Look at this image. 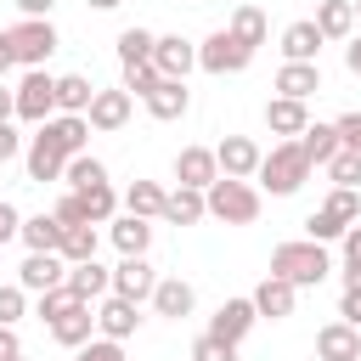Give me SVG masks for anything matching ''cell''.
Instances as JSON below:
<instances>
[{"label":"cell","mask_w":361,"mask_h":361,"mask_svg":"<svg viewBox=\"0 0 361 361\" xmlns=\"http://www.w3.org/2000/svg\"><path fill=\"white\" fill-rule=\"evenodd\" d=\"M135 327H141V316H135V305H130V299H118V293L96 299V333H102V338H118V344H124Z\"/></svg>","instance_id":"cell-13"},{"label":"cell","mask_w":361,"mask_h":361,"mask_svg":"<svg viewBox=\"0 0 361 361\" xmlns=\"http://www.w3.org/2000/svg\"><path fill=\"white\" fill-rule=\"evenodd\" d=\"M152 288H158V271L147 265V254H124V259L113 265V293H118V299L141 305V299H152Z\"/></svg>","instance_id":"cell-7"},{"label":"cell","mask_w":361,"mask_h":361,"mask_svg":"<svg viewBox=\"0 0 361 361\" xmlns=\"http://www.w3.org/2000/svg\"><path fill=\"white\" fill-rule=\"evenodd\" d=\"M355 23H361V0H355Z\"/></svg>","instance_id":"cell-58"},{"label":"cell","mask_w":361,"mask_h":361,"mask_svg":"<svg viewBox=\"0 0 361 361\" xmlns=\"http://www.w3.org/2000/svg\"><path fill=\"white\" fill-rule=\"evenodd\" d=\"M17 231H23V214H17L11 203H0V248H6V243H11Z\"/></svg>","instance_id":"cell-50"},{"label":"cell","mask_w":361,"mask_h":361,"mask_svg":"<svg viewBox=\"0 0 361 361\" xmlns=\"http://www.w3.org/2000/svg\"><path fill=\"white\" fill-rule=\"evenodd\" d=\"M11 68H17V51H11V34H6V28H0V79H6V73H11Z\"/></svg>","instance_id":"cell-54"},{"label":"cell","mask_w":361,"mask_h":361,"mask_svg":"<svg viewBox=\"0 0 361 361\" xmlns=\"http://www.w3.org/2000/svg\"><path fill=\"white\" fill-rule=\"evenodd\" d=\"M62 175H68V158H62L45 135H34V141H28V180L45 186V180H62Z\"/></svg>","instance_id":"cell-28"},{"label":"cell","mask_w":361,"mask_h":361,"mask_svg":"<svg viewBox=\"0 0 361 361\" xmlns=\"http://www.w3.org/2000/svg\"><path fill=\"white\" fill-rule=\"evenodd\" d=\"M214 158H220V175H231V180H254L265 152H259L248 135H226V141L214 147Z\"/></svg>","instance_id":"cell-12"},{"label":"cell","mask_w":361,"mask_h":361,"mask_svg":"<svg viewBox=\"0 0 361 361\" xmlns=\"http://www.w3.org/2000/svg\"><path fill=\"white\" fill-rule=\"evenodd\" d=\"M164 203H169V192L158 180H130V192H124V214H135V220H164Z\"/></svg>","instance_id":"cell-25"},{"label":"cell","mask_w":361,"mask_h":361,"mask_svg":"<svg viewBox=\"0 0 361 361\" xmlns=\"http://www.w3.org/2000/svg\"><path fill=\"white\" fill-rule=\"evenodd\" d=\"M192 361H237V344H226V338L203 333V338L192 344Z\"/></svg>","instance_id":"cell-44"},{"label":"cell","mask_w":361,"mask_h":361,"mask_svg":"<svg viewBox=\"0 0 361 361\" xmlns=\"http://www.w3.org/2000/svg\"><path fill=\"white\" fill-rule=\"evenodd\" d=\"M327 271H333L327 243L299 237V243H276V248H271V276H282V282H293V288H316Z\"/></svg>","instance_id":"cell-1"},{"label":"cell","mask_w":361,"mask_h":361,"mask_svg":"<svg viewBox=\"0 0 361 361\" xmlns=\"http://www.w3.org/2000/svg\"><path fill=\"white\" fill-rule=\"evenodd\" d=\"M23 293H28V288H0V327H17V316L28 310Z\"/></svg>","instance_id":"cell-46"},{"label":"cell","mask_w":361,"mask_h":361,"mask_svg":"<svg viewBox=\"0 0 361 361\" xmlns=\"http://www.w3.org/2000/svg\"><path fill=\"white\" fill-rule=\"evenodd\" d=\"M338 135H344L350 152H361V113H344V118H338Z\"/></svg>","instance_id":"cell-49"},{"label":"cell","mask_w":361,"mask_h":361,"mask_svg":"<svg viewBox=\"0 0 361 361\" xmlns=\"http://www.w3.org/2000/svg\"><path fill=\"white\" fill-rule=\"evenodd\" d=\"M344 231H350V226H338V220H333L327 209H316V214H305V237H310V243H338Z\"/></svg>","instance_id":"cell-42"},{"label":"cell","mask_w":361,"mask_h":361,"mask_svg":"<svg viewBox=\"0 0 361 361\" xmlns=\"http://www.w3.org/2000/svg\"><path fill=\"white\" fill-rule=\"evenodd\" d=\"M17 361H28V355H17Z\"/></svg>","instance_id":"cell-59"},{"label":"cell","mask_w":361,"mask_h":361,"mask_svg":"<svg viewBox=\"0 0 361 361\" xmlns=\"http://www.w3.org/2000/svg\"><path fill=\"white\" fill-rule=\"evenodd\" d=\"M231 34H237L248 51H259V45H265V11H259V6H237V11H231Z\"/></svg>","instance_id":"cell-33"},{"label":"cell","mask_w":361,"mask_h":361,"mask_svg":"<svg viewBox=\"0 0 361 361\" xmlns=\"http://www.w3.org/2000/svg\"><path fill=\"white\" fill-rule=\"evenodd\" d=\"M299 147H305V158H310V164H322V169H327V164H333V152L344 147V135H338V124H310V130L299 135Z\"/></svg>","instance_id":"cell-31"},{"label":"cell","mask_w":361,"mask_h":361,"mask_svg":"<svg viewBox=\"0 0 361 361\" xmlns=\"http://www.w3.org/2000/svg\"><path fill=\"white\" fill-rule=\"evenodd\" d=\"M39 135H45L62 158H79L85 141H90V118H85V113H56L51 124H39Z\"/></svg>","instance_id":"cell-11"},{"label":"cell","mask_w":361,"mask_h":361,"mask_svg":"<svg viewBox=\"0 0 361 361\" xmlns=\"http://www.w3.org/2000/svg\"><path fill=\"white\" fill-rule=\"evenodd\" d=\"M327 180H333V186H361V152L338 147V152H333V164H327Z\"/></svg>","instance_id":"cell-40"},{"label":"cell","mask_w":361,"mask_h":361,"mask_svg":"<svg viewBox=\"0 0 361 361\" xmlns=\"http://www.w3.org/2000/svg\"><path fill=\"white\" fill-rule=\"evenodd\" d=\"M192 305H197L192 282H180V276H158V288H152V310H158V316L180 322V316H192Z\"/></svg>","instance_id":"cell-20"},{"label":"cell","mask_w":361,"mask_h":361,"mask_svg":"<svg viewBox=\"0 0 361 361\" xmlns=\"http://www.w3.org/2000/svg\"><path fill=\"white\" fill-rule=\"evenodd\" d=\"M147 243H152V220H135V214L113 220V248L118 254H147Z\"/></svg>","instance_id":"cell-32"},{"label":"cell","mask_w":361,"mask_h":361,"mask_svg":"<svg viewBox=\"0 0 361 361\" xmlns=\"http://www.w3.org/2000/svg\"><path fill=\"white\" fill-rule=\"evenodd\" d=\"M322 209H327L338 226H355V220H361V192H355V186H333Z\"/></svg>","instance_id":"cell-38"},{"label":"cell","mask_w":361,"mask_h":361,"mask_svg":"<svg viewBox=\"0 0 361 361\" xmlns=\"http://www.w3.org/2000/svg\"><path fill=\"white\" fill-rule=\"evenodd\" d=\"M203 197H209V214H214V220H226V226H254V220H259V192H254L248 180L220 175Z\"/></svg>","instance_id":"cell-3"},{"label":"cell","mask_w":361,"mask_h":361,"mask_svg":"<svg viewBox=\"0 0 361 361\" xmlns=\"http://www.w3.org/2000/svg\"><path fill=\"white\" fill-rule=\"evenodd\" d=\"M186 107H192V90H186L180 79H164V85L147 96V113H152V118H164V124L186 118Z\"/></svg>","instance_id":"cell-24"},{"label":"cell","mask_w":361,"mask_h":361,"mask_svg":"<svg viewBox=\"0 0 361 361\" xmlns=\"http://www.w3.org/2000/svg\"><path fill=\"white\" fill-rule=\"evenodd\" d=\"M338 243H344V271L338 276H344V288H361V226H350Z\"/></svg>","instance_id":"cell-41"},{"label":"cell","mask_w":361,"mask_h":361,"mask_svg":"<svg viewBox=\"0 0 361 361\" xmlns=\"http://www.w3.org/2000/svg\"><path fill=\"white\" fill-rule=\"evenodd\" d=\"M248 62H254V51H248L231 28H214V34L197 45V68H203V73H243Z\"/></svg>","instance_id":"cell-6"},{"label":"cell","mask_w":361,"mask_h":361,"mask_svg":"<svg viewBox=\"0 0 361 361\" xmlns=\"http://www.w3.org/2000/svg\"><path fill=\"white\" fill-rule=\"evenodd\" d=\"M73 361H124V344H118V338H90Z\"/></svg>","instance_id":"cell-47"},{"label":"cell","mask_w":361,"mask_h":361,"mask_svg":"<svg viewBox=\"0 0 361 361\" xmlns=\"http://www.w3.org/2000/svg\"><path fill=\"white\" fill-rule=\"evenodd\" d=\"M90 333H96V305H73L62 322H51V338H56L62 350H85Z\"/></svg>","instance_id":"cell-22"},{"label":"cell","mask_w":361,"mask_h":361,"mask_svg":"<svg viewBox=\"0 0 361 361\" xmlns=\"http://www.w3.org/2000/svg\"><path fill=\"white\" fill-rule=\"evenodd\" d=\"M203 214H209V197L192 192V186H175L169 203H164V220H169V226H197Z\"/></svg>","instance_id":"cell-29"},{"label":"cell","mask_w":361,"mask_h":361,"mask_svg":"<svg viewBox=\"0 0 361 361\" xmlns=\"http://www.w3.org/2000/svg\"><path fill=\"white\" fill-rule=\"evenodd\" d=\"M322 90V68L316 62H282V73H276V96H288V102H310Z\"/></svg>","instance_id":"cell-19"},{"label":"cell","mask_w":361,"mask_h":361,"mask_svg":"<svg viewBox=\"0 0 361 361\" xmlns=\"http://www.w3.org/2000/svg\"><path fill=\"white\" fill-rule=\"evenodd\" d=\"M17 118L23 124H51L56 118V79L45 68H28L17 85Z\"/></svg>","instance_id":"cell-4"},{"label":"cell","mask_w":361,"mask_h":361,"mask_svg":"<svg viewBox=\"0 0 361 361\" xmlns=\"http://www.w3.org/2000/svg\"><path fill=\"white\" fill-rule=\"evenodd\" d=\"M23 355V344H17V333L11 327H0V361H17Z\"/></svg>","instance_id":"cell-53"},{"label":"cell","mask_w":361,"mask_h":361,"mask_svg":"<svg viewBox=\"0 0 361 361\" xmlns=\"http://www.w3.org/2000/svg\"><path fill=\"white\" fill-rule=\"evenodd\" d=\"M175 180L192 186V192H209V186L220 180V158H214V147H180V152H175Z\"/></svg>","instance_id":"cell-8"},{"label":"cell","mask_w":361,"mask_h":361,"mask_svg":"<svg viewBox=\"0 0 361 361\" xmlns=\"http://www.w3.org/2000/svg\"><path fill=\"white\" fill-rule=\"evenodd\" d=\"M17 152H23V135H17V130H11V118H6V124H0V164H6V158H17Z\"/></svg>","instance_id":"cell-51"},{"label":"cell","mask_w":361,"mask_h":361,"mask_svg":"<svg viewBox=\"0 0 361 361\" xmlns=\"http://www.w3.org/2000/svg\"><path fill=\"white\" fill-rule=\"evenodd\" d=\"M68 293H73L79 305H96V299H107V293H113V271H102L96 259L68 265Z\"/></svg>","instance_id":"cell-18"},{"label":"cell","mask_w":361,"mask_h":361,"mask_svg":"<svg viewBox=\"0 0 361 361\" xmlns=\"http://www.w3.org/2000/svg\"><path fill=\"white\" fill-rule=\"evenodd\" d=\"M62 226H90V214H85V203H79V192H62L56 197V209H51Z\"/></svg>","instance_id":"cell-45"},{"label":"cell","mask_w":361,"mask_h":361,"mask_svg":"<svg viewBox=\"0 0 361 361\" xmlns=\"http://www.w3.org/2000/svg\"><path fill=\"white\" fill-rule=\"evenodd\" d=\"M90 6H96V11H113V6H124V0H90Z\"/></svg>","instance_id":"cell-57"},{"label":"cell","mask_w":361,"mask_h":361,"mask_svg":"<svg viewBox=\"0 0 361 361\" xmlns=\"http://www.w3.org/2000/svg\"><path fill=\"white\" fill-rule=\"evenodd\" d=\"M17 288H28V293L68 288V259H62V254H28V259L17 265Z\"/></svg>","instance_id":"cell-9"},{"label":"cell","mask_w":361,"mask_h":361,"mask_svg":"<svg viewBox=\"0 0 361 361\" xmlns=\"http://www.w3.org/2000/svg\"><path fill=\"white\" fill-rule=\"evenodd\" d=\"M265 130H271V135H282V141H299V135L310 130V113H305V102L271 96V102H265Z\"/></svg>","instance_id":"cell-16"},{"label":"cell","mask_w":361,"mask_h":361,"mask_svg":"<svg viewBox=\"0 0 361 361\" xmlns=\"http://www.w3.org/2000/svg\"><path fill=\"white\" fill-rule=\"evenodd\" d=\"M152 68H158L164 79H180V85H186V73L197 68V45L180 39V34H158V45H152Z\"/></svg>","instance_id":"cell-10"},{"label":"cell","mask_w":361,"mask_h":361,"mask_svg":"<svg viewBox=\"0 0 361 361\" xmlns=\"http://www.w3.org/2000/svg\"><path fill=\"white\" fill-rule=\"evenodd\" d=\"M68 192H85V186H102L107 180V164L102 158H90V152H79V158H68Z\"/></svg>","instance_id":"cell-34"},{"label":"cell","mask_w":361,"mask_h":361,"mask_svg":"<svg viewBox=\"0 0 361 361\" xmlns=\"http://www.w3.org/2000/svg\"><path fill=\"white\" fill-rule=\"evenodd\" d=\"M344 68L361 79V34H350V39H344Z\"/></svg>","instance_id":"cell-52"},{"label":"cell","mask_w":361,"mask_h":361,"mask_svg":"<svg viewBox=\"0 0 361 361\" xmlns=\"http://www.w3.org/2000/svg\"><path fill=\"white\" fill-rule=\"evenodd\" d=\"M90 102H96V85L85 73H62L56 79V113H90Z\"/></svg>","instance_id":"cell-30"},{"label":"cell","mask_w":361,"mask_h":361,"mask_svg":"<svg viewBox=\"0 0 361 361\" xmlns=\"http://www.w3.org/2000/svg\"><path fill=\"white\" fill-rule=\"evenodd\" d=\"M158 85H164V73H158L152 62H130V68H124V90H130V96H141V102H147Z\"/></svg>","instance_id":"cell-39"},{"label":"cell","mask_w":361,"mask_h":361,"mask_svg":"<svg viewBox=\"0 0 361 361\" xmlns=\"http://www.w3.org/2000/svg\"><path fill=\"white\" fill-rule=\"evenodd\" d=\"M79 203H85V214H90V226H107L113 214H118V192L102 180V186H85L79 192Z\"/></svg>","instance_id":"cell-35"},{"label":"cell","mask_w":361,"mask_h":361,"mask_svg":"<svg viewBox=\"0 0 361 361\" xmlns=\"http://www.w3.org/2000/svg\"><path fill=\"white\" fill-rule=\"evenodd\" d=\"M322 45H327V39H322V28H316L310 17L282 28V56H288V62H316V56H322Z\"/></svg>","instance_id":"cell-23"},{"label":"cell","mask_w":361,"mask_h":361,"mask_svg":"<svg viewBox=\"0 0 361 361\" xmlns=\"http://www.w3.org/2000/svg\"><path fill=\"white\" fill-rule=\"evenodd\" d=\"M152 45H158L152 28H124V34H118V62H124V68H130V62H152Z\"/></svg>","instance_id":"cell-37"},{"label":"cell","mask_w":361,"mask_h":361,"mask_svg":"<svg viewBox=\"0 0 361 361\" xmlns=\"http://www.w3.org/2000/svg\"><path fill=\"white\" fill-rule=\"evenodd\" d=\"M11 34V51H17V62L23 68H39L62 39H56V28H51V17H23V23H11L6 28Z\"/></svg>","instance_id":"cell-5"},{"label":"cell","mask_w":361,"mask_h":361,"mask_svg":"<svg viewBox=\"0 0 361 361\" xmlns=\"http://www.w3.org/2000/svg\"><path fill=\"white\" fill-rule=\"evenodd\" d=\"M6 118H17V90H6V79H0V124Z\"/></svg>","instance_id":"cell-56"},{"label":"cell","mask_w":361,"mask_h":361,"mask_svg":"<svg viewBox=\"0 0 361 361\" xmlns=\"http://www.w3.org/2000/svg\"><path fill=\"white\" fill-rule=\"evenodd\" d=\"M248 299H254V310H259V316L282 322V316H293V299H299V288H293V282H282V276H265V282H259Z\"/></svg>","instance_id":"cell-21"},{"label":"cell","mask_w":361,"mask_h":361,"mask_svg":"<svg viewBox=\"0 0 361 361\" xmlns=\"http://www.w3.org/2000/svg\"><path fill=\"white\" fill-rule=\"evenodd\" d=\"M310 158H305V147L299 141H276L265 158H259V186L271 192V197H293L305 180H310Z\"/></svg>","instance_id":"cell-2"},{"label":"cell","mask_w":361,"mask_h":361,"mask_svg":"<svg viewBox=\"0 0 361 361\" xmlns=\"http://www.w3.org/2000/svg\"><path fill=\"white\" fill-rule=\"evenodd\" d=\"M56 254H62L68 265H85V259H96V226H68Z\"/></svg>","instance_id":"cell-36"},{"label":"cell","mask_w":361,"mask_h":361,"mask_svg":"<svg viewBox=\"0 0 361 361\" xmlns=\"http://www.w3.org/2000/svg\"><path fill=\"white\" fill-rule=\"evenodd\" d=\"M62 231H68V226H62L56 214H28L17 237L28 243V254H56V248H62Z\"/></svg>","instance_id":"cell-26"},{"label":"cell","mask_w":361,"mask_h":361,"mask_svg":"<svg viewBox=\"0 0 361 361\" xmlns=\"http://www.w3.org/2000/svg\"><path fill=\"white\" fill-rule=\"evenodd\" d=\"M310 23L322 28V39H350L355 34V0H322Z\"/></svg>","instance_id":"cell-27"},{"label":"cell","mask_w":361,"mask_h":361,"mask_svg":"<svg viewBox=\"0 0 361 361\" xmlns=\"http://www.w3.org/2000/svg\"><path fill=\"white\" fill-rule=\"evenodd\" d=\"M90 130H102V135H113V130H124L130 124V90L118 85V90H96V102H90Z\"/></svg>","instance_id":"cell-15"},{"label":"cell","mask_w":361,"mask_h":361,"mask_svg":"<svg viewBox=\"0 0 361 361\" xmlns=\"http://www.w3.org/2000/svg\"><path fill=\"white\" fill-rule=\"evenodd\" d=\"M338 322L361 327V288H344V299H338Z\"/></svg>","instance_id":"cell-48"},{"label":"cell","mask_w":361,"mask_h":361,"mask_svg":"<svg viewBox=\"0 0 361 361\" xmlns=\"http://www.w3.org/2000/svg\"><path fill=\"white\" fill-rule=\"evenodd\" d=\"M73 305H79V299H73L68 288H51V293H39V322H62Z\"/></svg>","instance_id":"cell-43"},{"label":"cell","mask_w":361,"mask_h":361,"mask_svg":"<svg viewBox=\"0 0 361 361\" xmlns=\"http://www.w3.org/2000/svg\"><path fill=\"white\" fill-rule=\"evenodd\" d=\"M254 322H259V310H254V299H226V305L214 310V322H209V333H214V338H226V344H243Z\"/></svg>","instance_id":"cell-14"},{"label":"cell","mask_w":361,"mask_h":361,"mask_svg":"<svg viewBox=\"0 0 361 361\" xmlns=\"http://www.w3.org/2000/svg\"><path fill=\"white\" fill-rule=\"evenodd\" d=\"M316 355H322V361H361V327L327 322V327L316 333Z\"/></svg>","instance_id":"cell-17"},{"label":"cell","mask_w":361,"mask_h":361,"mask_svg":"<svg viewBox=\"0 0 361 361\" xmlns=\"http://www.w3.org/2000/svg\"><path fill=\"white\" fill-rule=\"evenodd\" d=\"M51 6H56V0H17L23 17H51Z\"/></svg>","instance_id":"cell-55"}]
</instances>
